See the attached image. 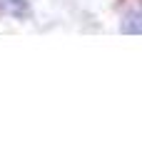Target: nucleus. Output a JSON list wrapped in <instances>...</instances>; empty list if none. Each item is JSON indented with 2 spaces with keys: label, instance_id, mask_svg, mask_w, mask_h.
Here are the masks:
<instances>
[{
  "label": "nucleus",
  "instance_id": "obj_1",
  "mask_svg": "<svg viewBox=\"0 0 142 150\" xmlns=\"http://www.w3.org/2000/svg\"><path fill=\"white\" fill-rule=\"evenodd\" d=\"M0 10L18 18V20H22L30 13V5H27V0H0Z\"/></svg>",
  "mask_w": 142,
  "mask_h": 150
},
{
  "label": "nucleus",
  "instance_id": "obj_2",
  "mask_svg": "<svg viewBox=\"0 0 142 150\" xmlns=\"http://www.w3.org/2000/svg\"><path fill=\"white\" fill-rule=\"evenodd\" d=\"M122 33L125 35H142V13H130L122 20Z\"/></svg>",
  "mask_w": 142,
  "mask_h": 150
}]
</instances>
